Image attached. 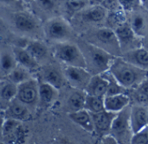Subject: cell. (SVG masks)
Returning <instances> with one entry per match:
<instances>
[{
    "mask_svg": "<svg viewBox=\"0 0 148 144\" xmlns=\"http://www.w3.org/2000/svg\"><path fill=\"white\" fill-rule=\"evenodd\" d=\"M108 71L126 89H134L148 76V71L134 66L121 56L114 57Z\"/></svg>",
    "mask_w": 148,
    "mask_h": 144,
    "instance_id": "obj_1",
    "label": "cell"
},
{
    "mask_svg": "<svg viewBox=\"0 0 148 144\" xmlns=\"http://www.w3.org/2000/svg\"><path fill=\"white\" fill-rule=\"evenodd\" d=\"M78 45L84 55L86 68L92 75L101 74L109 69L115 57L114 54L88 41H83Z\"/></svg>",
    "mask_w": 148,
    "mask_h": 144,
    "instance_id": "obj_2",
    "label": "cell"
},
{
    "mask_svg": "<svg viewBox=\"0 0 148 144\" xmlns=\"http://www.w3.org/2000/svg\"><path fill=\"white\" fill-rule=\"evenodd\" d=\"M55 58L61 61L64 66L81 67L86 68L84 55L78 44L67 41L56 42L53 48Z\"/></svg>",
    "mask_w": 148,
    "mask_h": 144,
    "instance_id": "obj_3",
    "label": "cell"
},
{
    "mask_svg": "<svg viewBox=\"0 0 148 144\" xmlns=\"http://www.w3.org/2000/svg\"><path fill=\"white\" fill-rule=\"evenodd\" d=\"M90 39H94V41H90L89 42L105 49L114 56L121 55V49L115 32L113 29L109 27L96 29L91 33Z\"/></svg>",
    "mask_w": 148,
    "mask_h": 144,
    "instance_id": "obj_4",
    "label": "cell"
},
{
    "mask_svg": "<svg viewBox=\"0 0 148 144\" xmlns=\"http://www.w3.org/2000/svg\"><path fill=\"white\" fill-rule=\"evenodd\" d=\"M45 36L53 41L62 42L69 41L73 34V29L69 22L63 17H52L43 26Z\"/></svg>",
    "mask_w": 148,
    "mask_h": 144,
    "instance_id": "obj_5",
    "label": "cell"
},
{
    "mask_svg": "<svg viewBox=\"0 0 148 144\" xmlns=\"http://www.w3.org/2000/svg\"><path fill=\"white\" fill-rule=\"evenodd\" d=\"M130 107L127 106L118 112L113 121L110 133L116 138L118 143H130L133 131L130 125Z\"/></svg>",
    "mask_w": 148,
    "mask_h": 144,
    "instance_id": "obj_6",
    "label": "cell"
},
{
    "mask_svg": "<svg viewBox=\"0 0 148 144\" xmlns=\"http://www.w3.org/2000/svg\"><path fill=\"white\" fill-rule=\"evenodd\" d=\"M62 72L65 80L71 87L76 90L84 91L92 77V74L87 68L81 67L64 66Z\"/></svg>",
    "mask_w": 148,
    "mask_h": 144,
    "instance_id": "obj_7",
    "label": "cell"
},
{
    "mask_svg": "<svg viewBox=\"0 0 148 144\" xmlns=\"http://www.w3.org/2000/svg\"><path fill=\"white\" fill-rule=\"evenodd\" d=\"M38 85L36 79H29L17 85L16 98L27 106H31L38 103Z\"/></svg>",
    "mask_w": 148,
    "mask_h": 144,
    "instance_id": "obj_8",
    "label": "cell"
},
{
    "mask_svg": "<svg viewBox=\"0 0 148 144\" xmlns=\"http://www.w3.org/2000/svg\"><path fill=\"white\" fill-rule=\"evenodd\" d=\"M12 22L15 29L22 34H36L39 29V23L36 17L25 11L14 13L12 16Z\"/></svg>",
    "mask_w": 148,
    "mask_h": 144,
    "instance_id": "obj_9",
    "label": "cell"
},
{
    "mask_svg": "<svg viewBox=\"0 0 148 144\" xmlns=\"http://www.w3.org/2000/svg\"><path fill=\"white\" fill-rule=\"evenodd\" d=\"M114 30L115 32V35L117 36L121 49V54L122 53L127 52L130 49L138 48L137 46H135L134 43L137 42L139 38L140 37H139L134 33V31L132 29V28L130 27L127 22L119 25Z\"/></svg>",
    "mask_w": 148,
    "mask_h": 144,
    "instance_id": "obj_10",
    "label": "cell"
},
{
    "mask_svg": "<svg viewBox=\"0 0 148 144\" xmlns=\"http://www.w3.org/2000/svg\"><path fill=\"white\" fill-rule=\"evenodd\" d=\"M116 114L117 113L111 112L106 110L96 113H91L95 132L101 137L110 133L111 126Z\"/></svg>",
    "mask_w": 148,
    "mask_h": 144,
    "instance_id": "obj_11",
    "label": "cell"
},
{
    "mask_svg": "<svg viewBox=\"0 0 148 144\" xmlns=\"http://www.w3.org/2000/svg\"><path fill=\"white\" fill-rule=\"evenodd\" d=\"M130 125L134 133L144 129L148 125L147 106L134 105L130 107Z\"/></svg>",
    "mask_w": 148,
    "mask_h": 144,
    "instance_id": "obj_12",
    "label": "cell"
},
{
    "mask_svg": "<svg viewBox=\"0 0 148 144\" xmlns=\"http://www.w3.org/2000/svg\"><path fill=\"white\" fill-rule=\"evenodd\" d=\"M121 56L134 66L148 71V50L142 46L124 52Z\"/></svg>",
    "mask_w": 148,
    "mask_h": 144,
    "instance_id": "obj_13",
    "label": "cell"
},
{
    "mask_svg": "<svg viewBox=\"0 0 148 144\" xmlns=\"http://www.w3.org/2000/svg\"><path fill=\"white\" fill-rule=\"evenodd\" d=\"M23 130L21 125V122L11 119L5 118L2 128V139L8 140L10 143H16V141L23 140Z\"/></svg>",
    "mask_w": 148,
    "mask_h": 144,
    "instance_id": "obj_14",
    "label": "cell"
},
{
    "mask_svg": "<svg viewBox=\"0 0 148 144\" xmlns=\"http://www.w3.org/2000/svg\"><path fill=\"white\" fill-rule=\"evenodd\" d=\"M3 112L5 118H11L20 122L29 120L30 118V112L28 106L16 98L7 105Z\"/></svg>",
    "mask_w": 148,
    "mask_h": 144,
    "instance_id": "obj_15",
    "label": "cell"
},
{
    "mask_svg": "<svg viewBox=\"0 0 148 144\" xmlns=\"http://www.w3.org/2000/svg\"><path fill=\"white\" fill-rule=\"evenodd\" d=\"M131 98L125 92L104 97L105 110L114 113H118L129 106Z\"/></svg>",
    "mask_w": 148,
    "mask_h": 144,
    "instance_id": "obj_16",
    "label": "cell"
},
{
    "mask_svg": "<svg viewBox=\"0 0 148 144\" xmlns=\"http://www.w3.org/2000/svg\"><path fill=\"white\" fill-rule=\"evenodd\" d=\"M130 16L127 18V22L134 31V33L142 38L148 32V18L144 13L138 10L129 11Z\"/></svg>",
    "mask_w": 148,
    "mask_h": 144,
    "instance_id": "obj_17",
    "label": "cell"
},
{
    "mask_svg": "<svg viewBox=\"0 0 148 144\" xmlns=\"http://www.w3.org/2000/svg\"><path fill=\"white\" fill-rule=\"evenodd\" d=\"M17 65L12 47L3 46L0 48V77H7V75Z\"/></svg>",
    "mask_w": 148,
    "mask_h": 144,
    "instance_id": "obj_18",
    "label": "cell"
},
{
    "mask_svg": "<svg viewBox=\"0 0 148 144\" xmlns=\"http://www.w3.org/2000/svg\"><path fill=\"white\" fill-rule=\"evenodd\" d=\"M108 82L101 73L94 74L88 83L84 92L88 95L105 97L108 90Z\"/></svg>",
    "mask_w": 148,
    "mask_h": 144,
    "instance_id": "obj_19",
    "label": "cell"
},
{
    "mask_svg": "<svg viewBox=\"0 0 148 144\" xmlns=\"http://www.w3.org/2000/svg\"><path fill=\"white\" fill-rule=\"evenodd\" d=\"M68 117L73 123L79 125L87 132L88 133L95 132L91 113L88 111L86 109H82L75 111H70L68 114Z\"/></svg>",
    "mask_w": 148,
    "mask_h": 144,
    "instance_id": "obj_20",
    "label": "cell"
},
{
    "mask_svg": "<svg viewBox=\"0 0 148 144\" xmlns=\"http://www.w3.org/2000/svg\"><path fill=\"white\" fill-rule=\"evenodd\" d=\"M12 50L17 64L24 67L30 72L36 70L39 67V63L37 62V60L29 53V51L25 48L13 46Z\"/></svg>",
    "mask_w": 148,
    "mask_h": 144,
    "instance_id": "obj_21",
    "label": "cell"
},
{
    "mask_svg": "<svg viewBox=\"0 0 148 144\" xmlns=\"http://www.w3.org/2000/svg\"><path fill=\"white\" fill-rule=\"evenodd\" d=\"M108 10L101 4L90 5L81 10L82 18L87 22H101L107 18Z\"/></svg>",
    "mask_w": 148,
    "mask_h": 144,
    "instance_id": "obj_22",
    "label": "cell"
},
{
    "mask_svg": "<svg viewBox=\"0 0 148 144\" xmlns=\"http://www.w3.org/2000/svg\"><path fill=\"white\" fill-rule=\"evenodd\" d=\"M58 89L47 82L42 81L38 85V102L42 105H51L58 98Z\"/></svg>",
    "mask_w": 148,
    "mask_h": 144,
    "instance_id": "obj_23",
    "label": "cell"
},
{
    "mask_svg": "<svg viewBox=\"0 0 148 144\" xmlns=\"http://www.w3.org/2000/svg\"><path fill=\"white\" fill-rule=\"evenodd\" d=\"M42 81L50 84L55 86L58 90L63 86L65 82V78L63 75V72H61L57 67L54 66H48L44 68L42 74Z\"/></svg>",
    "mask_w": 148,
    "mask_h": 144,
    "instance_id": "obj_24",
    "label": "cell"
},
{
    "mask_svg": "<svg viewBox=\"0 0 148 144\" xmlns=\"http://www.w3.org/2000/svg\"><path fill=\"white\" fill-rule=\"evenodd\" d=\"M25 48L37 60L38 63L46 60L49 54V48L47 45L38 40H32L29 41L25 46Z\"/></svg>",
    "mask_w": 148,
    "mask_h": 144,
    "instance_id": "obj_25",
    "label": "cell"
},
{
    "mask_svg": "<svg viewBox=\"0 0 148 144\" xmlns=\"http://www.w3.org/2000/svg\"><path fill=\"white\" fill-rule=\"evenodd\" d=\"M17 92V85L10 80H5L0 85V101L6 105L16 98Z\"/></svg>",
    "mask_w": 148,
    "mask_h": 144,
    "instance_id": "obj_26",
    "label": "cell"
},
{
    "mask_svg": "<svg viewBox=\"0 0 148 144\" xmlns=\"http://www.w3.org/2000/svg\"><path fill=\"white\" fill-rule=\"evenodd\" d=\"M7 79L13 82L16 85H19L31 78L30 71L24 67L17 64L15 68L7 75Z\"/></svg>",
    "mask_w": 148,
    "mask_h": 144,
    "instance_id": "obj_27",
    "label": "cell"
},
{
    "mask_svg": "<svg viewBox=\"0 0 148 144\" xmlns=\"http://www.w3.org/2000/svg\"><path fill=\"white\" fill-rule=\"evenodd\" d=\"M87 94V93H86ZM84 109H86L90 113H96L105 110L104 106V97L86 95Z\"/></svg>",
    "mask_w": 148,
    "mask_h": 144,
    "instance_id": "obj_28",
    "label": "cell"
},
{
    "mask_svg": "<svg viewBox=\"0 0 148 144\" xmlns=\"http://www.w3.org/2000/svg\"><path fill=\"white\" fill-rule=\"evenodd\" d=\"M86 95L87 94L84 91L77 90L76 92H73L69 96L68 99V105L70 108L71 111H75L84 109Z\"/></svg>",
    "mask_w": 148,
    "mask_h": 144,
    "instance_id": "obj_29",
    "label": "cell"
},
{
    "mask_svg": "<svg viewBox=\"0 0 148 144\" xmlns=\"http://www.w3.org/2000/svg\"><path fill=\"white\" fill-rule=\"evenodd\" d=\"M107 22L108 23V27L114 29L119 25L127 22V16H126L125 10L123 9L108 11L107 16Z\"/></svg>",
    "mask_w": 148,
    "mask_h": 144,
    "instance_id": "obj_30",
    "label": "cell"
},
{
    "mask_svg": "<svg viewBox=\"0 0 148 144\" xmlns=\"http://www.w3.org/2000/svg\"><path fill=\"white\" fill-rule=\"evenodd\" d=\"M108 80V90L106 92L105 96H108V95H114V94H118V93H123L125 92V91L127 90L126 88H124L117 80L112 75V73L108 70L104 73H101Z\"/></svg>",
    "mask_w": 148,
    "mask_h": 144,
    "instance_id": "obj_31",
    "label": "cell"
},
{
    "mask_svg": "<svg viewBox=\"0 0 148 144\" xmlns=\"http://www.w3.org/2000/svg\"><path fill=\"white\" fill-rule=\"evenodd\" d=\"M130 143L148 144V125L138 132L133 134Z\"/></svg>",
    "mask_w": 148,
    "mask_h": 144,
    "instance_id": "obj_32",
    "label": "cell"
},
{
    "mask_svg": "<svg viewBox=\"0 0 148 144\" xmlns=\"http://www.w3.org/2000/svg\"><path fill=\"white\" fill-rule=\"evenodd\" d=\"M87 6L86 0H68L66 2V7L69 10L73 12H79Z\"/></svg>",
    "mask_w": 148,
    "mask_h": 144,
    "instance_id": "obj_33",
    "label": "cell"
},
{
    "mask_svg": "<svg viewBox=\"0 0 148 144\" xmlns=\"http://www.w3.org/2000/svg\"><path fill=\"white\" fill-rule=\"evenodd\" d=\"M101 5H102L108 11H114L122 9L120 0H104Z\"/></svg>",
    "mask_w": 148,
    "mask_h": 144,
    "instance_id": "obj_34",
    "label": "cell"
},
{
    "mask_svg": "<svg viewBox=\"0 0 148 144\" xmlns=\"http://www.w3.org/2000/svg\"><path fill=\"white\" fill-rule=\"evenodd\" d=\"M120 3L121 4L122 9L125 11H132L134 10H136L135 8L140 3V0H120Z\"/></svg>",
    "mask_w": 148,
    "mask_h": 144,
    "instance_id": "obj_35",
    "label": "cell"
},
{
    "mask_svg": "<svg viewBox=\"0 0 148 144\" xmlns=\"http://www.w3.org/2000/svg\"><path fill=\"white\" fill-rule=\"evenodd\" d=\"M38 6L43 10H51L56 5V0H36Z\"/></svg>",
    "mask_w": 148,
    "mask_h": 144,
    "instance_id": "obj_36",
    "label": "cell"
},
{
    "mask_svg": "<svg viewBox=\"0 0 148 144\" xmlns=\"http://www.w3.org/2000/svg\"><path fill=\"white\" fill-rule=\"evenodd\" d=\"M134 90L145 94L148 97V76L142 80V82L137 87L134 88Z\"/></svg>",
    "mask_w": 148,
    "mask_h": 144,
    "instance_id": "obj_37",
    "label": "cell"
},
{
    "mask_svg": "<svg viewBox=\"0 0 148 144\" xmlns=\"http://www.w3.org/2000/svg\"><path fill=\"white\" fill-rule=\"evenodd\" d=\"M101 143L104 144H117L118 143V141L116 140V138L111 133H108V134L103 135L101 137Z\"/></svg>",
    "mask_w": 148,
    "mask_h": 144,
    "instance_id": "obj_38",
    "label": "cell"
},
{
    "mask_svg": "<svg viewBox=\"0 0 148 144\" xmlns=\"http://www.w3.org/2000/svg\"><path fill=\"white\" fill-rule=\"evenodd\" d=\"M5 119L4 117V112L0 109V139H2V128H3V124Z\"/></svg>",
    "mask_w": 148,
    "mask_h": 144,
    "instance_id": "obj_39",
    "label": "cell"
},
{
    "mask_svg": "<svg viewBox=\"0 0 148 144\" xmlns=\"http://www.w3.org/2000/svg\"><path fill=\"white\" fill-rule=\"evenodd\" d=\"M141 46L148 50V32L141 38Z\"/></svg>",
    "mask_w": 148,
    "mask_h": 144,
    "instance_id": "obj_40",
    "label": "cell"
},
{
    "mask_svg": "<svg viewBox=\"0 0 148 144\" xmlns=\"http://www.w3.org/2000/svg\"><path fill=\"white\" fill-rule=\"evenodd\" d=\"M18 0H0V2L2 3H4V4H7V5H11V4H14L17 2Z\"/></svg>",
    "mask_w": 148,
    "mask_h": 144,
    "instance_id": "obj_41",
    "label": "cell"
},
{
    "mask_svg": "<svg viewBox=\"0 0 148 144\" xmlns=\"http://www.w3.org/2000/svg\"><path fill=\"white\" fill-rule=\"evenodd\" d=\"M141 6L148 11V0H140Z\"/></svg>",
    "mask_w": 148,
    "mask_h": 144,
    "instance_id": "obj_42",
    "label": "cell"
},
{
    "mask_svg": "<svg viewBox=\"0 0 148 144\" xmlns=\"http://www.w3.org/2000/svg\"><path fill=\"white\" fill-rule=\"evenodd\" d=\"M104 0H89L90 5H95V4H101Z\"/></svg>",
    "mask_w": 148,
    "mask_h": 144,
    "instance_id": "obj_43",
    "label": "cell"
},
{
    "mask_svg": "<svg viewBox=\"0 0 148 144\" xmlns=\"http://www.w3.org/2000/svg\"><path fill=\"white\" fill-rule=\"evenodd\" d=\"M20 1H23V3H29L33 2L34 0H20Z\"/></svg>",
    "mask_w": 148,
    "mask_h": 144,
    "instance_id": "obj_44",
    "label": "cell"
},
{
    "mask_svg": "<svg viewBox=\"0 0 148 144\" xmlns=\"http://www.w3.org/2000/svg\"><path fill=\"white\" fill-rule=\"evenodd\" d=\"M147 109H148V106H147Z\"/></svg>",
    "mask_w": 148,
    "mask_h": 144,
    "instance_id": "obj_45",
    "label": "cell"
}]
</instances>
